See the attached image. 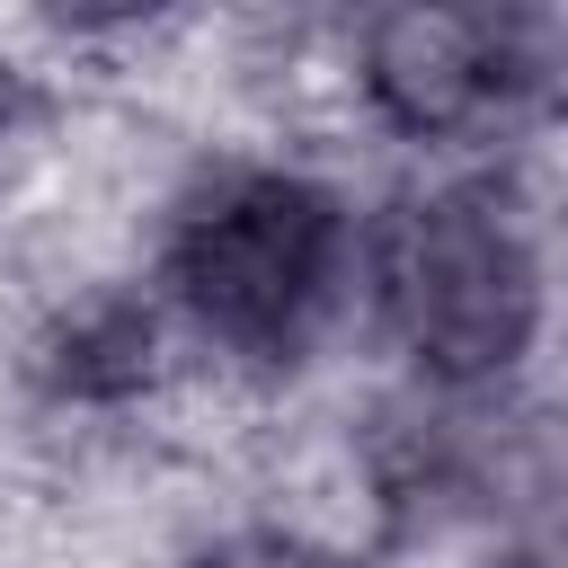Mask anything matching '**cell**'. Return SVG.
Returning <instances> with one entry per match:
<instances>
[{"instance_id":"6da1fadb","label":"cell","mask_w":568,"mask_h":568,"mask_svg":"<svg viewBox=\"0 0 568 568\" xmlns=\"http://www.w3.org/2000/svg\"><path fill=\"white\" fill-rule=\"evenodd\" d=\"M178 302L240 355H302L346 284V204L293 169H213L169 231Z\"/></svg>"},{"instance_id":"7a4b0ae2","label":"cell","mask_w":568,"mask_h":568,"mask_svg":"<svg viewBox=\"0 0 568 568\" xmlns=\"http://www.w3.org/2000/svg\"><path fill=\"white\" fill-rule=\"evenodd\" d=\"M382 293L417 355L444 373H488L532 328V248L497 195H426L399 204L382 240Z\"/></svg>"},{"instance_id":"3957f363","label":"cell","mask_w":568,"mask_h":568,"mask_svg":"<svg viewBox=\"0 0 568 568\" xmlns=\"http://www.w3.org/2000/svg\"><path fill=\"white\" fill-rule=\"evenodd\" d=\"M373 98L417 133H488L550 89V9H399L364 44Z\"/></svg>"},{"instance_id":"277c9868","label":"cell","mask_w":568,"mask_h":568,"mask_svg":"<svg viewBox=\"0 0 568 568\" xmlns=\"http://www.w3.org/2000/svg\"><path fill=\"white\" fill-rule=\"evenodd\" d=\"M195 568H337V559L311 550V541H275V532H257V541H231V550H213V559H195Z\"/></svg>"}]
</instances>
